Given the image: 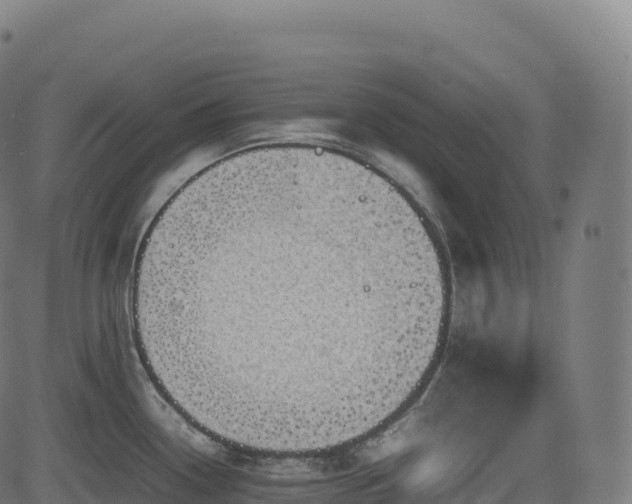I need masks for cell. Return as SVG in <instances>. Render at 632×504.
Segmentation results:
<instances>
[{
	"label": "cell",
	"instance_id": "6da1fadb",
	"mask_svg": "<svg viewBox=\"0 0 632 504\" xmlns=\"http://www.w3.org/2000/svg\"><path fill=\"white\" fill-rule=\"evenodd\" d=\"M168 256L197 364L274 381L291 405L372 394L417 332L414 218L390 179L336 153L254 150L209 168L177 207Z\"/></svg>",
	"mask_w": 632,
	"mask_h": 504
}]
</instances>
